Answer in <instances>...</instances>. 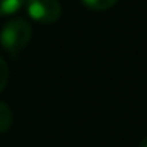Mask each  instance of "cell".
I'll return each mask as SVG.
<instances>
[{
    "mask_svg": "<svg viewBox=\"0 0 147 147\" xmlns=\"http://www.w3.org/2000/svg\"><path fill=\"white\" fill-rule=\"evenodd\" d=\"M32 38V26L26 19H11L0 30V45L11 57L16 59Z\"/></svg>",
    "mask_w": 147,
    "mask_h": 147,
    "instance_id": "obj_1",
    "label": "cell"
},
{
    "mask_svg": "<svg viewBox=\"0 0 147 147\" xmlns=\"http://www.w3.org/2000/svg\"><path fill=\"white\" fill-rule=\"evenodd\" d=\"M26 8L33 21L41 24H52L62 16L59 0H26Z\"/></svg>",
    "mask_w": 147,
    "mask_h": 147,
    "instance_id": "obj_2",
    "label": "cell"
},
{
    "mask_svg": "<svg viewBox=\"0 0 147 147\" xmlns=\"http://www.w3.org/2000/svg\"><path fill=\"white\" fill-rule=\"evenodd\" d=\"M13 123V112L7 103L0 101V134L7 133Z\"/></svg>",
    "mask_w": 147,
    "mask_h": 147,
    "instance_id": "obj_3",
    "label": "cell"
},
{
    "mask_svg": "<svg viewBox=\"0 0 147 147\" xmlns=\"http://www.w3.org/2000/svg\"><path fill=\"white\" fill-rule=\"evenodd\" d=\"M26 0H0V16H11L24 7Z\"/></svg>",
    "mask_w": 147,
    "mask_h": 147,
    "instance_id": "obj_4",
    "label": "cell"
},
{
    "mask_svg": "<svg viewBox=\"0 0 147 147\" xmlns=\"http://www.w3.org/2000/svg\"><path fill=\"white\" fill-rule=\"evenodd\" d=\"M87 8L93 11H105L109 10L111 7H114L117 3V0H81Z\"/></svg>",
    "mask_w": 147,
    "mask_h": 147,
    "instance_id": "obj_5",
    "label": "cell"
},
{
    "mask_svg": "<svg viewBox=\"0 0 147 147\" xmlns=\"http://www.w3.org/2000/svg\"><path fill=\"white\" fill-rule=\"evenodd\" d=\"M8 76H10V71H8V65L3 59L0 57V92L7 87L8 82Z\"/></svg>",
    "mask_w": 147,
    "mask_h": 147,
    "instance_id": "obj_6",
    "label": "cell"
},
{
    "mask_svg": "<svg viewBox=\"0 0 147 147\" xmlns=\"http://www.w3.org/2000/svg\"><path fill=\"white\" fill-rule=\"evenodd\" d=\"M139 147H147V136L144 138L142 141H141V144H139Z\"/></svg>",
    "mask_w": 147,
    "mask_h": 147,
    "instance_id": "obj_7",
    "label": "cell"
}]
</instances>
